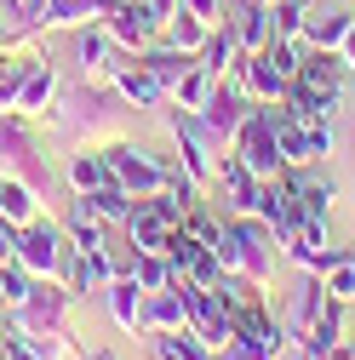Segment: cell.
Listing matches in <instances>:
<instances>
[{"label": "cell", "instance_id": "obj_1", "mask_svg": "<svg viewBox=\"0 0 355 360\" xmlns=\"http://www.w3.org/2000/svg\"><path fill=\"white\" fill-rule=\"evenodd\" d=\"M270 240H275V229L252 212V217H230L224 223V240H218L212 252H218L224 269H235V275H247L252 286H263V281L275 275V246Z\"/></svg>", "mask_w": 355, "mask_h": 360}, {"label": "cell", "instance_id": "obj_2", "mask_svg": "<svg viewBox=\"0 0 355 360\" xmlns=\"http://www.w3.org/2000/svg\"><path fill=\"white\" fill-rule=\"evenodd\" d=\"M0 172L29 184L40 200L52 189V160H46V143L35 138V120L23 115H0Z\"/></svg>", "mask_w": 355, "mask_h": 360}, {"label": "cell", "instance_id": "obj_3", "mask_svg": "<svg viewBox=\"0 0 355 360\" xmlns=\"http://www.w3.org/2000/svg\"><path fill=\"white\" fill-rule=\"evenodd\" d=\"M120 109H126V103H120L115 86H92V80H86V92H58L52 120L63 126V138H69V143H80V138H104V131L115 126Z\"/></svg>", "mask_w": 355, "mask_h": 360}, {"label": "cell", "instance_id": "obj_4", "mask_svg": "<svg viewBox=\"0 0 355 360\" xmlns=\"http://www.w3.org/2000/svg\"><path fill=\"white\" fill-rule=\"evenodd\" d=\"M69 252H75V246H69V235H63V223H52L46 212L18 229V263L29 269L35 281H63Z\"/></svg>", "mask_w": 355, "mask_h": 360}, {"label": "cell", "instance_id": "obj_5", "mask_svg": "<svg viewBox=\"0 0 355 360\" xmlns=\"http://www.w3.org/2000/svg\"><path fill=\"white\" fill-rule=\"evenodd\" d=\"M247 115H252V98L241 92V75H235V63L212 80V92H206V103H201V120L218 131V143H235L241 138V126H247Z\"/></svg>", "mask_w": 355, "mask_h": 360}, {"label": "cell", "instance_id": "obj_6", "mask_svg": "<svg viewBox=\"0 0 355 360\" xmlns=\"http://www.w3.org/2000/svg\"><path fill=\"white\" fill-rule=\"evenodd\" d=\"M69 303L75 292L63 281H35L23 303H12V332H52V326H69Z\"/></svg>", "mask_w": 355, "mask_h": 360}, {"label": "cell", "instance_id": "obj_7", "mask_svg": "<svg viewBox=\"0 0 355 360\" xmlns=\"http://www.w3.org/2000/svg\"><path fill=\"white\" fill-rule=\"evenodd\" d=\"M104 160H109V177H115V184H120L132 200H144V195H161V189H166V160H155V155H144V149H132V143H109Z\"/></svg>", "mask_w": 355, "mask_h": 360}, {"label": "cell", "instance_id": "obj_8", "mask_svg": "<svg viewBox=\"0 0 355 360\" xmlns=\"http://www.w3.org/2000/svg\"><path fill=\"white\" fill-rule=\"evenodd\" d=\"M104 29H109V40L120 52H144V46L161 40V18H155L149 0H115V6L104 12Z\"/></svg>", "mask_w": 355, "mask_h": 360}, {"label": "cell", "instance_id": "obj_9", "mask_svg": "<svg viewBox=\"0 0 355 360\" xmlns=\"http://www.w3.org/2000/svg\"><path fill=\"white\" fill-rule=\"evenodd\" d=\"M75 58H80V75L92 80V86H109L126 63H120V46L109 40V29L104 23H80V34H75Z\"/></svg>", "mask_w": 355, "mask_h": 360}, {"label": "cell", "instance_id": "obj_10", "mask_svg": "<svg viewBox=\"0 0 355 360\" xmlns=\"http://www.w3.org/2000/svg\"><path fill=\"white\" fill-rule=\"evenodd\" d=\"M58 92H63V80H58L52 58H35V63H29V75H23V92H18L12 115H23V120H52Z\"/></svg>", "mask_w": 355, "mask_h": 360}, {"label": "cell", "instance_id": "obj_11", "mask_svg": "<svg viewBox=\"0 0 355 360\" xmlns=\"http://www.w3.org/2000/svg\"><path fill=\"white\" fill-rule=\"evenodd\" d=\"M126 240H132V252H166V235L178 229L172 217H161V206H155V195H144V200H132V212H126Z\"/></svg>", "mask_w": 355, "mask_h": 360}, {"label": "cell", "instance_id": "obj_12", "mask_svg": "<svg viewBox=\"0 0 355 360\" xmlns=\"http://www.w3.org/2000/svg\"><path fill=\"white\" fill-rule=\"evenodd\" d=\"M115 275H120V263L109 257V246H98V252H69V263H63V286H69L75 297L104 292Z\"/></svg>", "mask_w": 355, "mask_h": 360}, {"label": "cell", "instance_id": "obj_13", "mask_svg": "<svg viewBox=\"0 0 355 360\" xmlns=\"http://www.w3.org/2000/svg\"><path fill=\"white\" fill-rule=\"evenodd\" d=\"M230 326H235V338H241V343H258L263 354H281V349H287V326H281V321H270V309H263L258 297H252V303H241V309H230Z\"/></svg>", "mask_w": 355, "mask_h": 360}, {"label": "cell", "instance_id": "obj_14", "mask_svg": "<svg viewBox=\"0 0 355 360\" xmlns=\"http://www.w3.org/2000/svg\"><path fill=\"white\" fill-rule=\"evenodd\" d=\"M224 23H230V34H235L241 58L270 46V6H263V0H235V12H224Z\"/></svg>", "mask_w": 355, "mask_h": 360}, {"label": "cell", "instance_id": "obj_15", "mask_svg": "<svg viewBox=\"0 0 355 360\" xmlns=\"http://www.w3.org/2000/svg\"><path fill=\"white\" fill-rule=\"evenodd\" d=\"M189 314H184V292L166 286V292H144V314H138V332H184Z\"/></svg>", "mask_w": 355, "mask_h": 360}, {"label": "cell", "instance_id": "obj_16", "mask_svg": "<svg viewBox=\"0 0 355 360\" xmlns=\"http://www.w3.org/2000/svg\"><path fill=\"white\" fill-rule=\"evenodd\" d=\"M115 0H40L35 23L40 29H80V23H104V12Z\"/></svg>", "mask_w": 355, "mask_h": 360}, {"label": "cell", "instance_id": "obj_17", "mask_svg": "<svg viewBox=\"0 0 355 360\" xmlns=\"http://www.w3.org/2000/svg\"><path fill=\"white\" fill-rule=\"evenodd\" d=\"M298 86H316V92H349V75H344V52H309L304 63H298V75H292Z\"/></svg>", "mask_w": 355, "mask_h": 360}, {"label": "cell", "instance_id": "obj_18", "mask_svg": "<svg viewBox=\"0 0 355 360\" xmlns=\"http://www.w3.org/2000/svg\"><path fill=\"white\" fill-rule=\"evenodd\" d=\"M109 86L120 92V103H126V109H155V103H166V86H161V80H155L144 63H126V69H120Z\"/></svg>", "mask_w": 355, "mask_h": 360}, {"label": "cell", "instance_id": "obj_19", "mask_svg": "<svg viewBox=\"0 0 355 360\" xmlns=\"http://www.w3.org/2000/svg\"><path fill=\"white\" fill-rule=\"evenodd\" d=\"M138 63H144V69H149V75L166 86V98H172V86H178V80H184V75L195 69V58H189V52H178V46H166V40L144 46V52H138Z\"/></svg>", "mask_w": 355, "mask_h": 360}, {"label": "cell", "instance_id": "obj_20", "mask_svg": "<svg viewBox=\"0 0 355 360\" xmlns=\"http://www.w3.org/2000/svg\"><path fill=\"white\" fill-rule=\"evenodd\" d=\"M63 177H69V189H75V195H92V189L115 184L104 149H75V155H69V166H63Z\"/></svg>", "mask_w": 355, "mask_h": 360}, {"label": "cell", "instance_id": "obj_21", "mask_svg": "<svg viewBox=\"0 0 355 360\" xmlns=\"http://www.w3.org/2000/svg\"><path fill=\"white\" fill-rule=\"evenodd\" d=\"M63 235H69L75 252H98V246H109V223H98L92 206L75 195V206H69V217H63Z\"/></svg>", "mask_w": 355, "mask_h": 360}, {"label": "cell", "instance_id": "obj_22", "mask_svg": "<svg viewBox=\"0 0 355 360\" xmlns=\"http://www.w3.org/2000/svg\"><path fill=\"white\" fill-rule=\"evenodd\" d=\"M104 297H109L115 326H120V332H138V314H144V286L132 281V275H115V281L104 286Z\"/></svg>", "mask_w": 355, "mask_h": 360}, {"label": "cell", "instance_id": "obj_23", "mask_svg": "<svg viewBox=\"0 0 355 360\" xmlns=\"http://www.w3.org/2000/svg\"><path fill=\"white\" fill-rule=\"evenodd\" d=\"M349 29H355V18H349V12H309L298 40H309V46H321V52H338L344 40H349Z\"/></svg>", "mask_w": 355, "mask_h": 360}, {"label": "cell", "instance_id": "obj_24", "mask_svg": "<svg viewBox=\"0 0 355 360\" xmlns=\"http://www.w3.org/2000/svg\"><path fill=\"white\" fill-rule=\"evenodd\" d=\"M0 217H6L12 229H23V223L40 217V195L29 184H18V177H6V172H0Z\"/></svg>", "mask_w": 355, "mask_h": 360}, {"label": "cell", "instance_id": "obj_25", "mask_svg": "<svg viewBox=\"0 0 355 360\" xmlns=\"http://www.w3.org/2000/svg\"><path fill=\"white\" fill-rule=\"evenodd\" d=\"M206 34H212V23H201L195 12H172L166 23H161V40H166V46H178V52H201L206 46Z\"/></svg>", "mask_w": 355, "mask_h": 360}, {"label": "cell", "instance_id": "obj_26", "mask_svg": "<svg viewBox=\"0 0 355 360\" xmlns=\"http://www.w3.org/2000/svg\"><path fill=\"white\" fill-rule=\"evenodd\" d=\"M321 309H327V286H321V275H316V269H309V275H304V286H298V297H292V326H298V338L316 326V314H321Z\"/></svg>", "mask_w": 355, "mask_h": 360}, {"label": "cell", "instance_id": "obj_27", "mask_svg": "<svg viewBox=\"0 0 355 360\" xmlns=\"http://www.w3.org/2000/svg\"><path fill=\"white\" fill-rule=\"evenodd\" d=\"M235 58H241V46H235V34H230V23H218V29L206 34V46L195 52V63H201L206 75H224V69H230Z\"/></svg>", "mask_w": 355, "mask_h": 360}, {"label": "cell", "instance_id": "obj_28", "mask_svg": "<svg viewBox=\"0 0 355 360\" xmlns=\"http://www.w3.org/2000/svg\"><path fill=\"white\" fill-rule=\"evenodd\" d=\"M80 200L92 206V217H98V223H109V229H120L126 212H132V195H126L120 184H104V189H92V195H80Z\"/></svg>", "mask_w": 355, "mask_h": 360}, {"label": "cell", "instance_id": "obj_29", "mask_svg": "<svg viewBox=\"0 0 355 360\" xmlns=\"http://www.w3.org/2000/svg\"><path fill=\"white\" fill-rule=\"evenodd\" d=\"M309 18V0H270V34L275 40H298Z\"/></svg>", "mask_w": 355, "mask_h": 360}, {"label": "cell", "instance_id": "obj_30", "mask_svg": "<svg viewBox=\"0 0 355 360\" xmlns=\"http://www.w3.org/2000/svg\"><path fill=\"white\" fill-rule=\"evenodd\" d=\"M212 80H218V75H206V69L195 63L184 80L172 86V103H178V109H201V103H206V92H212Z\"/></svg>", "mask_w": 355, "mask_h": 360}, {"label": "cell", "instance_id": "obj_31", "mask_svg": "<svg viewBox=\"0 0 355 360\" xmlns=\"http://www.w3.org/2000/svg\"><path fill=\"white\" fill-rule=\"evenodd\" d=\"M29 286H35V275H29L18 257H12V263H0V303H6V309H12V303H23V297H29Z\"/></svg>", "mask_w": 355, "mask_h": 360}, {"label": "cell", "instance_id": "obj_32", "mask_svg": "<svg viewBox=\"0 0 355 360\" xmlns=\"http://www.w3.org/2000/svg\"><path fill=\"white\" fill-rule=\"evenodd\" d=\"M184 229H189V235H195L201 246H218V240H224V223H218V217H212V212H206L201 200H195V206L184 212Z\"/></svg>", "mask_w": 355, "mask_h": 360}, {"label": "cell", "instance_id": "obj_33", "mask_svg": "<svg viewBox=\"0 0 355 360\" xmlns=\"http://www.w3.org/2000/svg\"><path fill=\"white\" fill-rule=\"evenodd\" d=\"M263 63H270L275 75H287V80H292V75H298V63H304V58H298V40H275V34H270V46H263Z\"/></svg>", "mask_w": 355, "mask_h": 360}, {"label": "cell", "instance_id": "obj_34", "mask_svg": "<svg viewBox=\"0 0 355 360\" xmlns=\"http://www.w3.org/2000/svg\"><path fill=\"white\" fill-rule=\"evenodd\" d=\"M327 155H332V126H327V120L304 126V166H309V160H327Z\"/></svg>", "mask_w": 355, "mask_h": 360}, {"label": "cell", "instance_id": "obj_35", "mask_svg": "<svg viewBox=\"0 0 355 360\" xmlns=\"http://www.w3.org/2000/svg\"><path fill=\"white\" fill-rule=\"evenodd\" d=\"M327 297H338V303H349L355 297V263H338V269H327Z\"/></svg>", "mask_w": 355, "mask_h": 360}, {"label": "cell", "instance_id": "obj_36", "mask_svg": "<svg viewBox=\"0 0 355 360\" xmlns=\"http://www.w3.org/2000/svg\"><path fill=\"white\" fill-rule=\"evenodd\" d=\"M178 12H195L201 23H224V12H230V0H178Z\"/></svg>", "mask_w": 355, "mask_h": 360}, {"label": "cell", "instance_id": "obj_37", "mask_svg": "<svg viewBox=\"0 0 355 360\" xmlns=\"http://www.w3.org/2000/svg\"><path fill=\"white\" fill-rule=\"evenodd\" d=\"M218 360H275V354H263L258 343H241V338H230L224 349H218Z\"/></svg>", "mask_w": 355, "mask_h": 360}, {"label": "cell", "instance_id": "obj_38", "mask_svg": "<svg viewBox=\"0 0 355 360\" xmlns=\"http://www.w3.org/2000/svg\"><path fill=\"white\" fill-rule=\"evenodd\" d=\"M0 12H6V18H18V23H35L40 0H0Z\"/></svg>", "mask_w": 355, "mask_h": 360}, {"label": "cell", "instance_id": "obj_39", "mask_svg": "<svg viewBox=\"0 0 355 360\" xmlns=\"http://www.w3.org/2000/svg\"><path fill=\"white\" fill-rule=\"evenodd\" d=\"M12 257H18V229L0 217V263H12Z\"/></svg>", "mask_w": 355, "mask_h": 360}, {"label": "cell", "instance_id": "obj_40", "mask_svg": "<svg viewBox=\"0 0 355 360\" xmlns=\"http://www.w3.org/2000/svg\"><path fill=\"white\" fill-rule=\"evenodd\" d=\"M321 360H355V338H338V343H332Z\"/></svg>", "mask_w": 355, "mask_h": 360}, {"label": "cell", "instance_id": "obj_41", "mask_svg": "<svg viewBox=\"0 0 355 360\" xmlns=\"http://www.w3.org/2000/svg\"><path fill=\"white\" fill-rule=\"evenodd\" d=\"M149 6H155V18H161V23H166V18H172V12H178V0H149Z\"/></svg>", "mask_w": 355, "mask_h": 360}, {"label": "cell", "instance_id": "obj_42", "mask_svg": "<svg viewBox=\"0 0 355 360\" xmlns=\"http://www.w3.org/2000/svg\"><path fill=\"white\" fill-rule=\"evenodd\" d=\"M338 52H344V63L355 69V29H349V40H344V46H338Z\"/></svg>", "mask_w": 355, "mask_h": 360}, {"label": "cell", "instance_id": "obj_43", "mask_svg": "<svg viewBox=\"0 0 355 360\" xmlns=\"http://www.w3.org/2000/svg\"><path fill=\"white\" fill-rule=\"evenodd\" d=\"M6 332H12V314H6V303H0V343H6Z\"/></svg>", "mask_w": 355, "mask_h": 360}, {"label": "cell", "instance_id": "obj_44", "mask_svg": "<svg viewBox=\"0 0 355 360\" xmlns=\"http://www.w3.org/2000/svg\"><path fill=\"white\" fill-rule=\"evenodd\" d=\"M92 360H115V354H92Z\"/></svg>", "mask_w": 355, "mask_h": 360}, {"label": "cell", "instance_id": "obj_45", "mask_svg": "<svg viewBox=\"0 0 355 360\" xmlns=\"http://www.w3.org/2000/svg\"><path fill=\"white\" fill-rule=\"evenodd\" d=\"M304 360H316V354H304Z\"/></svg>", "mask_w": 355, "mask_h": 360}, {"label": "cell", "instance_id": "obj_46", "mask_svg": "<svg viewBox=\"0 0 355 360\" xmlns=\"http://www.w3.org/2000/svg\"><path fill=\"white\" fill-rule=\"evenodd\" d=\"M263 6H270V0H263Z\"/></svg>", "mask_w": 355, "mask_h": 360}]
</instances>
